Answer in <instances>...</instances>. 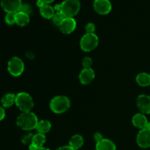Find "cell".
<instances>
[{
  "label": "cell",
  "mask_w": 150,
  "mask_h": 150,
  "mask_svg": "<svg viewBox=\"0 0 150 150\" xmlns=\"http://www.w3.org/2000/svg\"><path fill=\"white\" fill-rule=\"evenodd\" d=\"M40 13L41 16L46 19L53 18L54 14H55V10L52 6L49 4H45L43 6L40 8Z\"/></svg>",
  "instance_id": "cell-15"
},
{
  "label": "cell",
  "mask_w": 150,
  "mask_h": 150,
  "mask_svg": "<svg viewBox=\"0 0 150 150\" xmlns=\"http://www.w3.org/2000/svg\"><path fill=\"white\" fill-rule=\"evenodd\" d=\"M20 11L22 12V13H26V14L29 15H29H30L31 13H32V7H31V6L29 5V4H22L21 8Z\"/></svg>",
  "instance_id": "cell-25"
},
{
  "label": "cell",
  "mask_w": 150,
  "mask_h": 150,
  "mask_svg": "<svg viewBox=\"0 0 150 150\" xmlns=\"http://www.w3.org/2000/svg\"><path fill=\"white\" fill-rule=\"evenodd\" d=\"M38 123V117L31 111L22 112V114L18 117L16 121L17 125L24 130H31L36 128Z\"/></svg>",
  "instance_id": "cell-1"
},
{
  "label": "cell",
  "mask_w": 150,
  "mask_h": 150,
  "mask_svg": "<svg viewBox=\"0 0 150 150\" xmlns=\"http://www.w3.org/2000/svg\"><path fill=\"white\" fill-rule=\"evenodd\" d=\"M34 135H32V133H28V134L24 135L23 136L21 139V142L23 144H32V138H33Z\"/></svg>",
  "instance_id": "cell-24"
},
{
  "label": "cell",
  "mask_w": 150,
  "mask_h": 150,
  "mask_svg": "<svg viewBox=\"0 0 150 150\" xmlns=\"http://www.w3.org/2000/svg\"><path fill=\"white\" fill-rule=\"evenodd\" d=\"M136 82L141 86H148L150 85V75L146 73H141L136 76Z\"/></svg>",
  "instance_id": "cell-20"
},
{
  "label": "cell",
  "mask_w": 150,
  "mask_h": 150,
  "mask_svg": "<svg viewBox=\"0 0 150 150\" xmlns=\"http://www.w3.org/2000/svg\"><path fill=\"white\" fill-rule=\"evenodd\" d=\"M7 70L9 73L15 77L21 76L24 70V64L19 57H14L10 59L7 64Z\"/></svg>",
  "instance_id": "cell-6"
},
{
  "label": "cell",
  "mask_w": 150,
  "mask_h": 150,
  "mask_svg": "<svg viewBox=\"0 0 150 150\" xmlns=\"http://www.w3.org/2000/svg\"><path fill=\"white\" fill-rule=\"evenodd\" d=\"M42 1H43L45 4H51V3H52L53 1H54V0H42Z\"/></svg>",
  "instance_id": "cell-33"
},
{
  "label": "cell",
  "mask_w": 150,
  "mask_h": 150,
  "mask_svg": "<svg viewBox=\"0 0 150 150\" xmlns=\"http://www.w3.org/2000/svg\"><path fill=\"white\" fill-rule=\"evenodd\" d=\"M44 4H45V3H44L42 0H38V1H37V5H38V7H39L40 8L42 6H43Z\"/></svg>",
  "instance_id": "cell-32"
},
{
  "label": "cell",
  "mask_w": 150,
  "mask_h": 150,
  "mask_svg": "<svg viewBox=\"0 0 150 150\" xmlns=\"http://www.w3.org/2000/svg\"><path fill=\"white\" fill-rule=\"evenodd\" d=\"M98 36L95 33L88 34L83 35L80 41V46L81 48L83 51L86 52H89L95 49L98 45Z\"/></svg>",
  "instance_id": "cell-5"
},
{
  "label": "cell",
  "mask_w": 150,
  "mask_h": 150,
  "mask_svg": "<svg viewBox=\"0 0 150 150\" xmlns=\"http://www.w3.org/2000/svg\"><path fill=\"white\" fill-rule=\"evenodd\" d=\"M85 29H86V33L88 34L94 33L95 31V25L92 23H89L88 24H86V27H85Z\"/></svg>",
  "instance_id": "cell-27"
},
{
  "label": "cell",
  "mask_w": 150,
  "mask_h": 150,
  "mask_svg": "<svg viewBox=\"0 0 150 150\" xmlns=\"http://www.w3.org/2000/svg\"><path fill=\"white\" fill-rule=\"evenodd\" d=\"M4 117H5V111L2 106H0V121H1Z\"/></svg>",
  "instance_id": "cell-29"
},
{
  "label": "cell",
  "mask_w": 150,
  "mask_h": 150,
  "mask_svg": "<svg viewBox=\"0 0 150 150\" xmlns=\"http://www.w3.org/2000/svg\"><path fill=\"white\" fill-rule=\"evenodd\" d=\"M16 95L13 93H7L2 97L1 100L2 106L4 108H9L16 103Z\"/></svg>",
  "instance_id": "cell-18"
},
{
  "label": "cell",
  "mask_w": 150,
  "mask_h": 150,
  "mask_svg": "<svg viewBox=\"0 0 150 150\" xmlns=\"http://www.w3.org/2000/svg\"><path fill=\"white\" fill-rule=\"evenodd\" d=\"M92 64V60L90 57H85L82 61V65L83 68H91Z\"/></svg>",
  "instance_id": "cell-26"
},
{
  "label": "cell",
  "mask_w": 150,
  "mask_h": 150,
  "mask_svg": "<svg viewBox=\"0 0 150 150\" xmlns=\"http://www.w3.org/2000/svg\"><path fill=\"white\" fill-rule=\"evenodd\" d=\"M117 147L112 141L103 139L96 144V150H116Z\"/></svg>",
  "instance_id": "cell-14"
},
{
  "label": "cell",
  "mask_w": 150,
  "mask_h": 150,
  "mask_svg": "<svg viewBox=\"0 0 150 150\" xmlns=\"http://www.w3.org/2000/svg\"><path fill=\"white\" fill-rule=\"evenodd\" d=\"M51 128V122L48 120H41V121L38 122V125H37L36 130L38 133H42V134H45V133H48Z\"/></svg>",
  "instance_id": "cell-19"
},
{
  "label": "cell",
  "mask_w": 150,
  "mask_h": 150,
  "mask_svg": "<svg viewBox=\"0 0 150 150\" xmlns=\"http://www.w3.org/2000/svg\"><path fill=\"white\" fill-rule=\"evenodd\" d=\"M83 144V139L80 135H74L72 136L69 142V146H71L73 149L77 150L80 149Z\"/></svg>",
  "instance_id": "cell-16"
},
{
  "label": "cell",
  "mask_w": 150,
  "mask_h": 150,
  "mask_svg": "<svg viewBox=\"0 0 150 150\" xmlns=\"http://www.w3.org/2000/svg\"><path fill=\"white\" fill-rule=\"evenodd\" d=\"M70 101L65 96H56L50 102V108L56 114H62L68 110Z\"/></svg>",
  "instance_id": "cell-2"
},
{
  "label": "cell",
  "mask_w": 150,
  "mask_h": 150,
  "mask_svg": "<svg viewBox=\"0 0 150 150\" xmlns=\"http://www.w3.org/2000/svg\"><path fill=\"white\" fill-rule=\"evenodd\" d=\"M21 0H1V6L7 13H16L20 11Z\"/></svg>",
  "instance_id": "cell-7"
},
{
  "label": "cell",
  "mask_w": 150,
  "mask_h": 150,
  "mask_svg": "<svg viewBox=\"0 0 150 150\" xmlns=\"http://www.w3.org/2000/svg\"><path fill=\"white\" fill-rule=\"evenodd\" d=\"M16 105L22 112H29L34 106V102L30 95L26 92H19L16 96Z\"/></svg>",
  "instance_id": "cell-3"
},
{
  "label": "cell",
  "mask_w": 150,
  "mask_h": 150,
  "mask_svg": "<svg viewBox=\"0 0 150 150\" xmlns=\"http://www.w3.org/2000/svg\"><path fill=\"white\" fill-rule=\"evenodd\" d=\"M137 106L143 114H150V96L141 95L137 98Z\"/></svg>",
  "instance_id": "cell-11"
},
{
  "label": "cell",
  "mask_w": 150,
  "mask_h": 150,
  "mask_svg": "<svg viewBox=\"0 0 150 150\" xmlns=\"http://www.w3.org/2000/svg\"><path fill=\"white\" fill-rule=\"evenodd\" d=\"M93 7L95 11L100 15L108 14L112 8L109 0H95Z\"/></svg>",
  "instance_id": "cell-8"
},
{
  "label": "cell",
  "mask_w": 150,
  "mask_h": 150,
  "mask_svg": "<svg viewBox=\"0 0 150 150\" xmlns=\"http://www.w3.org/2000/svg\"><path fill=\"white\" fill-rule=\"evenodd\" d=\"M65 16L62 13V12H57L54 14V17H53V22L55 25L59 26V25L61 24L62 22L64 21V19L65 18Z\"/></svg>",
  "instance_id": "cell-22"
},
{
  "label": "cell",
  "mask_w": 150,
  "mask_h": 150,
  "mask_svg": "<svg viewBox=\"0 0 150 150\" xmlns=\"http://www.w3.org/2000/svg\"><path fill=\"white\" fill-rule=\"evenodd\" d=\"M45 141H46V137H45V134L38 133L37 134L33 136L32 141V144L36 146L37 148L42 147L43 144H45Z\"/></svg>",
  "instance_id": "cell-21"
},
{
  "label": "cell",
  "mask_w": 150,
  "mask_h": 150,
  "mask_svg": "<svg viewBox=\"0 0 150 150\" xmlns=\"http://www.w3.org/2000/svg\"><path fill=\"white\" fill-rule=\"evenodd\" d=\"M94 139H95V142L98 143V142L103 140V137L102 134H101L100 133H95V134H94Z\"/></svg>",
  "instance_id": "cell-28"
},
{
  "label": "cell",
  "mask_w": 150,
  "mask_h": 150,
  "mask_svg": "<svg viewBox=\"0 0 150 150\" xmlns=\"http://www.w3.org/2000/svg\"><path fill=\"white\" fill-rule=\"evenodd\" d=\"M5 22L8 25L16 23V13H7L5 16Z\"/></svg>",
  "instance_id": "cell-23"
},
{
  "label": "cell",
  "mask_w": 150,
  "mask_h": 150,
  "mask_svg": "<svg viewBox=\"0 0 150 150\" xmlns=\"http://www.w3.org/2000/svg\"><path fill=\"white\" fill-rule=\"evenodd\" d=\"M144 129H146V130H150V122H147V124H146V127H145Z\"/></svg>",
  "instance_id": "cell-34"
},
{
  "label": "cell",
  "mask_w": 150,
  "mask_h": 150,
  "mask_svg": "<svg viewBox=\"0 0 150 150\" xmlns=\"http://www.w3.org/2000/svg\"><path fill=\"white\" fill-rule=\"evenodd\" d=\"M95 72L92 68H83L79 74V80L83 85L90 83L95 79Z\"/></svg>",
  "instance_id": "cell-12"
},
{
  "label": "cell",
  "mask_w": 150,
  "mask_h": 150,
  "mask_svg": "<svg viewBox=\"0 0 150 150\" xmlns=\"http://www.w3.org/2000/svg\"><path fill=\"white\" fill-rule=\"evenodd\" d=\"M36 150H50L49 149H48V148H45V147H40V148H38Z\"/></svg>",
  "instance_id": "cell-35"
},
{
  "label": "cell",
  "mask_w": 150,
  "mask_h": 150,
  "mask_svg": "<svg viewBox=\"0 0 150 150\" xmlns=\"http://www.w3.org/2000/svg\"><path fill=\"white\" fill-rule=\"evenodd\" d=\"M54 10L57 12H61V8H62V6H61V4H56L55 7H54Z\"/></svg>",
  "instance_id": "cell-31"
},
{
  "label": "cell",
  "mask_w": 150,
  "mask_h": 150,
  "mask_svg": "<svg viewBox=\"0 0 150 150\" xmlns=\"http://www.w3.org/2000/svg\"><path fill=\"white\" fill-rule=\"evenodd\" d=\"M136 142L140 147H150V130L146 129L141 130L137 135Z\"/></svg>",
  "instance_id": "cell-9"
},
{
  "label": "cell",
  "mask_w": 150,
  "mask_h": 150,
  "mask_svg": "<svg viewBox=\"0 0 150 150\" xmlns=\"http://www.w3.org/2000/svg\"><path fill=\"white\" fill-rule=\"evenodd\" d=\"M132 122L136 127L143 130L146 127L148 121L144 114H136V115L133 116V119H132Z\"/></svg>",
  "instance_id": "cell-13"
},
{
  "label": "cell",
  "mask_w": 150,
  "mask_h": 150,
  "mask_svg": "<svg viewBox=\"0 0 150 150\" xmlns=\"http://www.w3.org/2000/svg\"><path fill=\"white\" fill-rule=\"evenodd\" d=\"M61 6L62 13L66 18H73L80 10L81 3L79 0H64Z\"/></svg>",
  "instance_id": "cell-4"
},
{
  "label": "cell",
  "mask_w": 150,
  "mask_h": 150,
  "mask_svg": "<svg viewBox=\"0 0 150 150\" xmlns=\"http://www.w3.org/2000/svg\"><path fill=\"white\" fill-rule=\"evenodd\" d=\"M29 23V16L19 11L16 13V23L20 26H25Z\"/></svg>",
  "instance_id": "cell-17"
},
{
  "label": "cell",
  "mask_w": 150,
  "mask_h": 150,
  "mask_svg": "<svg viewBox=\"0 0 150 150\" xmlns=\"http://www.w3.org/2000/svg\"><path fill=\"white\" fill-rule=\"evenodd\" d=\"M59 27L62 33L68 35L76 29V21L73 18H65Z\"/></svg>",
  "instance_id": "cell-10"
},
{
  "label": "cell",
  "mask_w": 150,
  "mask_h": 150,
  "mask_svg": "<svg viewBox=\"0 0 150 150\" xmlns=\"http://www.w3.org/2000/svg\"><path fill=\"white\" fill-rule=\"evenodd\" d=\"M57 150H75V149H73V148L70 146H61V147L58 148Z\"/></svg>",
  "instance_id": "cell-30"
}]
</instances>
